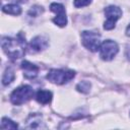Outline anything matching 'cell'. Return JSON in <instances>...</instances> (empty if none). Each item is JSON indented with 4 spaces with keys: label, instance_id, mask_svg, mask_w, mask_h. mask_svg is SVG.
Returning <instances> with one entry per match:
<instances>
[{
    "label": "cell",
    "instance_id": "1",
    "mask_svg": "<svg viewBox=\"0 0 130 130\" xmlns=\"http://www.w3.org/2000/svg\"><path fill=\"white\" fill-rule=\"evenodd\" d=\"M1 47L9 58L18 59L24 55L26 48L25 38L21 32L14 38L4 37L1 41Z\"/></svg>",
    "mask_w": 130,
    "mask_h": 130
},
{
    "label": "cell",
    "instance_id": "2",
    "mask_svg": "<svg viewBox=\"0 0 130 130\" xmlns=\"http://www.w3.org/2000/svg\"><path fill=\"white\" fill-rule=\"evenodd\" d=\"M34 95V89L29 85H21L17 88H15L11 95H10V101L13 105L19 106L27 101H29Z\"/></svg>",
    "mask_w": 130,
    "mask_h": 130
},
{
    "label": "cell",
    "instance_id": "3",
    "mask_svg": "<svg viewBox=\"0 0 130 130\" xmlns=\"http://www.w3.org/2000/svg\"><path fill=\"white\" fill-rule=\"evenodd\" d=\"M75 76L73 70L64 69H51L47 74V79L56 84H64L69 82Z\"/></svg>",
    "mask_w": 130,
    "mask_h": 130
},
{
    "label": "cell",
    "instance_id": "4",
    "mask_svg": "<svg viewBox=\"0 0 130 130\" xmlns=\"http://www.w3.org/2000/svg\"><path fill=\"white\" fill-rule=\"evenodd\" d=\"M82 45L91 52H95L101 46V35L94 30H84L81 32Z\"/></svg>",
    "mask_w": 130,
    "mask_h": 130
},
{
    "label": "cell",
    "instance_id": "5",
    "mask_svg": "<svg viewBox=\"0 0 130 130\" xmlns=\"http://www.w3.org/2000/svg\"><path fill=\"white\" fill-rule=\"evenodd\" d=\"M105 15L107 16V20L104 23V28L110 30L115 27L117 20L122 16V10L118 6L110 5L105 8Z\"/></svg>",
    "mask_w": 130,
    "mask_h": 130
},
{
    "label": "cell",
    "instance_id": "6",
    "mask_svg": "<svg viewBox=\"0 0 130 130\" xmlns=\"http://www.w3.org/2000/svg\"><path fill=\"white\" fill-rule=\"evenodd\" d=\"M119 47L116 42L107 40L100 46V57L105 61L112 60L118 53Z\"/></svg>",
    "mask_w": 130,
    "mask_h": 130
},
{
    "label": "cell",
    "instance_id": "7",
    "mask_svg": "<svg viewBox=\"0 0 130 130\" xmlns=\"http://www.w3.org/2000/svg\"><path fill=\"white\" fill-rule=\"evenodd\" d=\"M50 9H51V11L56 13V16L53 18L54 23L61 27L65 26L67 24V16H66L64 6L59 3H52L50 5Z\"/></svg>",
    "mask_w": 130,
    "mask_h": 130
},
{
    "label": "cell",
    "instance_id": "8",
    "mask_svg": "<svg viewBox=\"0 0 130 130\" xmlns=\"http://www.w3.org/2000/svg\"><path fill=\"white\" fill-rule=\"evenodd\" d=\"M48 47V39L43 37V36H38V37H35L29 45H28V49H29V52L30 53H38V52H41L43 50H45L46 48Z\"/></svg>",
    "mask_w": 130,
    "mask_h": 130
},
{
    "label": "cell",
    "instance_id": "9",
    "mask_svg": "<svg viewBox=\"0 0 130 130\" xmlns=\"http://www.w3.org/2000/svg\"><path fill=\"white\" fill-rule=\"evenodd\" d=\"M21 69L23 71V75L25 78L32 79L35 78L39 73V67L28 61H22L21 63Z\"/></svg>",
    "mask_w": 130,
    "mask_h": 130
},
{
    "label": "cell",
    "instance_id": "10",
    "mask_svg": "<svg viewBox=\"0 0 130 130\" xmlns=\"http://www.w3.org/2000/svg\"><path fill=\"white\" fill-rule=\"evenodd\" d=\"M26 127L32 128V129H39V128H45L42 116L39 114H31L26 119Z\"/></svg>",
    "mask_w": 130,
    "mask_h": 130
},
{
    "label": "cell",
    "instance_id": "11",
    "mask_svg": "<svg viewBox=\"0 0 130 130\" xmlns=\"http://www.w3.org/2000/svg\"><path fill=\"white\" fill-rule=\"evenodd\" d=\"M36 100L43 105H47L52 101V92L49 90H44L41 89L37 92L36 94Z\"/></svg>",
    "mask_w": 130,
    "mask_h": 130
},
{
    "label": "cell",
    "instance_id": "12",
    "mask_svg": "<svg viewBox=\"0 0 130 130\" xmlns=\"http://www.w3.org/2000/svg\"><path fill=\"white\" fill-rule=\"evenodd\" d=\"M2 11L11 15H19L21 13V8L17 4H7L2 7Z\"/></svg>",
    "mask_w": 130,
    "mask_h": 130
},
{
    "label": "cell",
    "instance_id": "13",
    "mask_svg": "<svg viewBox=\"0 0 130 130\" xmlns=\"http://www.w3.org/2000/svg\"><path fill=\"white\" fill-rule=\"evenodd\" d=\"M14 77H15L14 71H13L11 68H6V70L4 71L3 76H2V83H3V85H8V84H10V83L13 81Z\"/></svg>",
    "mask_w": 130,
    "mask_h": 130
},
{
    "label": "cell",
    "instance_id": "14",
    "mask_svg": "<svg viewBox=\"0 0 130 130\" xmlns=\"http://www.w3.org/2000/svg\"><path fill=\"white\" fill-rule=\"evenodd\" d=\"M0 127H1V129H16L18 126L12 120H10L8 118H2Z\"/></svg>",
    "mask_w": 130,
    "mask_h": 130
},
{
    "label": "cell",
    "instance_id": "15",
    "mask_svg": "<svg viewBox=\"0 0 130 130\" xmlns=\"http://www.w3.org/2000/svg\"><path fill=\"white\" fill-rule=\"evenodd\" d=\"M90 83L88 82V81H81V82H79L78 84H77V86H76V89L78 90V91H80V92H83V93H87L88 91H89V89H90Z\"/></svg>",
    "mask_w": 130,
    "mask_h": 130
},
{
    "label": "cell",
    "instance_id": "16",
    "mask_svg": "<svg viewBox=\"0 0 130 130\" xmlns=\"http://www.w3.org/2000/svg\"><path fill=\"white\" fill-rule=\"evenodd\" d=\"M43 7H41V6H34V7H31L30 9H29V11H28V14L30 15V16H34V17H36V16H38L39 14H41L42 12H43Z\"/></svg>",
    "mask_w": 130,
    "mask_h": 130
},
{
    "label": "cell",
    "instance_id": "17",
    "mask_svg": "<svg viewBox=\"0 0 130 130\" xmlns=\"http://www.w3.org/2000/svg\"><path fill=\"white\" fill-rule=\"evenodd\" d=\"M90 2L91 0H74V6L77 8H80V7L87 6Z\"/></svg>",
    "mask_w": 130,
    "mask_h": 130
},
{
    "label": "cell",
    "instance_id": "18",
    "mask_svg": "<svg viewBox=\"0 0 130 130\" xmlns=\"http://www.w3.org/2000/svg\"><path fill=\"white\" fill-rule=\"evenodd\" d=\"M126 35L130 37V23H129V25H128L127 28H126Z\"/></svg>",
    "mask_w": 130,
    "mask_h": 130
}]
</instances>
